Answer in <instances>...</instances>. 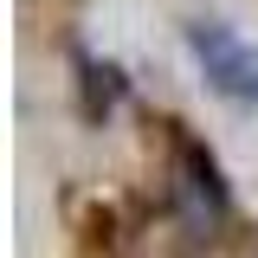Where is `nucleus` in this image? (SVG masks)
Returning <instances> with one entry per match:
<instances>
[{"instance_id": "nucleus-2", "label": "nucleus", "mask_w": 258, "mask_h": 258, "mask_svg": "<svg viewBox=\"0 0 258 258\" xmlns=\"http://www.w3.org/2000/svg\"><path fill=\"white\" fill-rule=\"evenodd\" d=\"M187 52L200 58V78L232 103H258V52L226 26V20H194L187 26Z\"/></svg>"}, {"instance_id": "nucleus-1", "label": "nucleus", "mask_w": 258, "mask_h": 258, "mask_svg": "<svg viewBox=\"0 0 258 258\" xmlns=\"http://www.w3.org/2000/svg\"><path fill=\"white\" fill-rule=\"evenodd\" d=\"M168 200H174V213L194 226V232H220L226 213H232V187H226V168L220 155L194 136V129L168 123Z\"/></svg>"}]
</instances>
